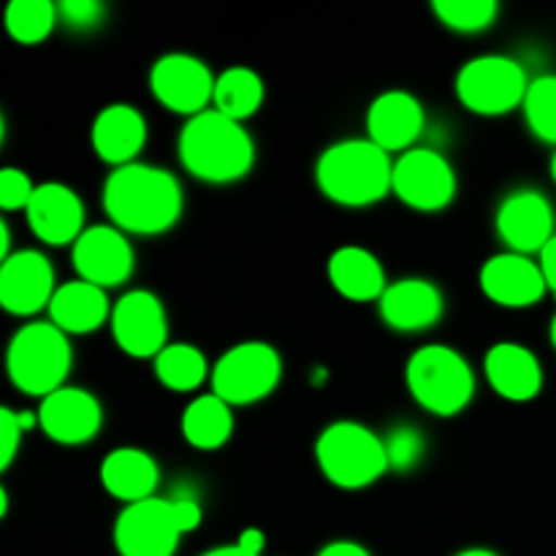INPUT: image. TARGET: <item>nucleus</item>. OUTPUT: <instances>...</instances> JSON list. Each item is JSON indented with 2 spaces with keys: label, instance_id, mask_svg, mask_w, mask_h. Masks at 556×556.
I'll list each match as a JSON object with an SVG mask.
<instances>
[{
  "label": "nucleus",
  "instance_id": "72a5a7b5",
  "mask_svg": "<svg viewBox=\"0 0 556 556\" xmlns=\"http://www.w3.org/2000/svg\"><path fill=\"white\" fill-rule=\"evenodd\" d=\"M58 11L60 20L68 27H74V30H92L106 16V5L98 3V0H63Z\"/></svg>",
  "mask_w": 556,
  "mask_h": 556
},
{
  "label": "nucleus",
  "instance_id": "6e6552de",
  "mask_svg": "<svg viewBox=\"0 0 556 556\" xmlns=\"http://www.w3.org/2000/svg\"><path fill=\"white\" fill-rule=\"evenodd\" d=\"M212 394L228 405H253L266 400L282 380V358L269 342H239L212 367Z\"/></svg>",
  "mask_w": 556,
  "mask_h": 556
},
{
  "label": "nucleus",
  "instance_id": "4468645a",
  "mask_svg": "<svg viewBox=\"0 0 556 556\" xmlns=\"http://www.w3.org/2000/svg\"><path fill=\"white\" fill-rule=\"evenodd\" d=\"M71 261L79 271V280L92 282L103 291L128 282L136 264L128 237L114 226L85 228V233L74 242Z\"/></svg>",
  "mask_w": 556,
  "mask_h": 556
},
{
  "label": "nucleus",
  "instance_id": "b1692460",
  "mask_svg": "<svg viewBox=\"0 0 556 556\" xmlns=\"http://www.w3.org/2000/svg\"><path fill=\"white\" fill-rule=\"evenodd\" d=\"M101 483L114 500L134 505L155 497V489L161 483V467H157L155 456L141 448H114L101 462Z\"/></svg>",
  "mask_w": 556,
  "mask_h": 556
},
{
  "label": "nucleus",
  "instance_id": "7c9ffc66",
  "mask_svg": "<svg viewBox=\"0 0 556 556\" xmlns=\"http://www.w3.org/2000/svg\"><path fill=\"white\" fill-rule=\"evenodd\" d=\"M521 109L532 134L541 141L556 144V74L532 79Z\"/></svg>",
  "mask_w": 556,
  "mask_h": 556
},
{
  "label": "nucleus",
  "instance_id": "5701e85b",
  "mask_svg": "<svg viewBox=\"0 0 556 556\" xmlns=\"http://www.w3.org/2000/svg\"><path fill=\"white\" fill-rule=\"evenodd\" d=\"M106 320H112L106 291L85 280H71L60 286L49 304V324H54L65 334H92Z\"/></svg>",
  "mask_w": 556,
  "mask_h": 556
},
{
  "label": "nucleus",
  "instance_id": "393cba45",
  "mask_svg": "<svg viewBox=\"0 0 556 556\" xmlns=\"http://www.w3.org/2000/svg\"><path fill=\"white\" fill-rule=\"evenodd\" d=\"M329 282L351 302H375L386 293V271L369 250L345 244L329 258Z\"/></svg>",
  "mask_w": 556,
  "mask_h": 556
},
{
  "label": "nucleus",
  "instance_id": "a19ab883",
  "mask_svg": "<svg viewBox=\"0 0 556 556\" xmlns=\"http://www.w3.org/2000/svg\"><path fill=\"white\" fill-rule=\"evenodd\" d=\"M456 556H500V554L489 552V548H467V552H459Z\"/></svg>",
  "mask_w": 556,
  "mask_h": 556
},
{
  "label": "nucleus",
  "instance_id": "bb28decb",
  "mask_svg": "<svg viewBox=\"0 0 556 556\" xmlns=\"http://www.w3.org/2000/svg\"><path fill=\"white\" fill-rule=\"evenodd\" d=\"M264 79L255 74L248 65H231L223 71L215 81V98H212V109L226 117L244 123L253 117L264 103Z\"/></svg>",
  "mask_w": 556,
  "mask_h": 556
},
{
  "label": "nucleus",
  "instance_id": "4c0bfd02",
  "mask_svg": "<svg viewBox=\"0 0 556 556\" xmlns=\"http://www.w3.org/2000/svg\"><path fill=\"white\" fill-rule=\"evenodd\" d=\"M318 556H372L362 543H353V541H334L329 546L320 548Z\"/></svg>",
  "mask_w": 556,
  "mask_h": 556
},
{
  "label": "nucleus",
  "instance_id": "7ed1b4c3",
  "mask_svg": "<svg viewBox=\"0 0 556 556\" xmlns=\"http://www.w3.org/2000/svg\"><path fill=\"white\" fill-rule=\"evenodd\" d=\"M394 163L369 139H345L326 147L315 163L320 193L340 206H369L391 193Z\"/></svg>",
  "mask_w": 556,
  "mask_h": 556
},
{
  "label": "nucleus",
  "instance_id": "c9c22d12",
  "mask_svg": "<svg viewBox=\"0 0 556 556\" xmlns=\"http://www.w3.org/2000/svg\"><path fill=\"white\" fill-rule=\"evenodd\" d=\"M172 505H174V516H177V525L179 530H182V535L199 530L201 519H204V510H201L199 500H195L193 494H177V497L172 500Z\"/></svg>",
  "mask_w": 556,
  "mask_h": 556
},
{
  "label": "nucleus",
  "instance_id": "cd10ccee",
  "mask_svg": "<svg viewBox=\"0 0 556 556\" xmlns=\"http://www.w3.org/2000/svg\"><path fill=\"white\" fill-rule=\"evenodd\" d=\"M155 378L168 391L188 394V391L199 389L206 378H212V369L199 348L188 345V342H172L157 353Z\"/></svg>",
  "mask_w": 556,
  "mask_h": 556
},
{
  "label": "nucleus",
  "instance_id": "c756f323",
  "mask_svg": "<svg viewBox=\"0 0 556 556\" xmlns=\"http://www.w3.org/2000/svg\"><path fill=\"white\" fill-rule=\"evenodd\" d=\"M434 16L456 33H481L500 14L497 0H434Z\"/></svg>",
  "mask_w": 556,
  "mask_h": 556
},
{
  "label": "nucleus",
  "instance_id": "9d476101",
  "mask_svg": "<svg viewBox=\"0 0 556 556\" xmlns=\"http://www.w3.org/2000/svg\"><path fill=\"white\" fill-rule=\"evenodd\" d=\"M179 541L182 530L172 500L150 497L125 505L114 521V546L119 556H174Z\"/></svg>",
  "mask_w": 556,
  "mask_h": 556
},
{
  "label": "nucleus",
  "instance_id": "58836bf2",
  "mask_svg": "<svg viewBox=\"0 0 556 556\" xmlns=\"http://www.w3.org/2000/svg\"><path fill=\"white\" fill-rule=\"evenodd\" d=\"M239 546L244 548V552L248 554H253V556H261L264 554V546H266V535L261 530H255V527H248V530L242 532V535H239Z\"/></svg>",
  "mask_w": 556,
  "mask_h": 556
},
{
  "label": "nucleus",
  "instance_id": "6ab92c4d",
  "mask_svg": "<svg viewBox=\"0 0 556 556\" xmlns=\"http://www.w3.org/2000/svg\"><path fill=\"white\" fill-rule=\"evenodd\" d=\"M424 125L427 114L421 101L407 90L380 92L367 109V139L389 155L413 150L418 136L424 134Z\"/></svg>",
  "mask_w": 556,
  "mask_h": 556
},
{
  "label": "nucleus",
  "instance_id": "f3484780",
  "mask_svg": "<svg viewBox=\"0 0 556 556\" xmlns=\"http://www.w3.org/2000/svg\"><path fill=\"white\" fill-rule=\"evenodd\" d=\"M36 416L43 434L60 445L90 443L103 427L101 402L90 391L71 389V386L43 396Z\"/></svg>",
  "mask_w": 556,
  "mask_h": 556
},
{
  "label": "nucleus",
  "instance_id": "20e7f679",
  "mask_svg": "<svg viewBox=\"0 0 556 556\" xmlns=\"http://www.w3.org/2000/svg\"><path fill=\"white\" fill-rule=\"evenodd\" d=\"M74 364V351L65 331L49 320H33L22 326L9 342L5 369L22 394L49 396L65 386Z\"/></svg>",
  "mask_w": 556,
  "mask_h": 556
},
{
  "label": "nucleus",
  "instance_id": "412c9836",
  "mask_svg": "<svg viewBox=\"0 0 556 556\" xmlns=\"http://www.w3.org/2000/svg\"><path fill=\"white\" fill-rule=\"evenodd\" d=\"M489 386L508 402H530L543 389V367L521 342H497L483 358Z\"/></svg>",
  "mask_w": 556,
  "mask_h": 556
},
{
  "label": "nucleus",
  "instance_id": "a878e982",
  "mask_svg": "<svg viewBox=\"0 0 556 556\" xmlns=\"http://www.w3.org/2000/svg\"><path fill=\"white\" fill-rule=\"evenodd\" d=\"M233 413L217 394L195 396L182 413V438L199 451H217L231 440Z\"/></svg>",
  "mask_w": 556,
  "mask_h": 556
},
{
  "label": "nucleus",
  "instance_id": "c85d7f7f",
  "mask_svg": "<svg viewBox=\"0 0 556 556\" xmlns=\"http://www.w3.org/2000/svg\"><path fill=\"white\" fill-rule=\"evenodd\" d=\"M60 20L58 5L49 0H11L5 9V30L16 43H41Z\"/></svg>",
  "mask_w": 556,
  "mask_h": 556
},
{
  "label": "nucleus",
  "instance_id": "2f4dec72",
  "mask_svg": "<svg viewBox=\"0 0 556 556\" xmlns=\"http://www.w3.org/2000/svg\"><path fill=\"white\" fill-rule=\"evenodd\" d=\"M386 454H389V470L410 472L421 465L427 443L416 427L402 424V427L391 429L389 438H386Z\"/></svg>",
  "mask_w": 556,
  "mask_h": 556
},
{
  "label": "nucleus",
  "instance_id": "79ce46f5",
  "mask_svg": "<svg viewBox=\"0 0 556 556\" xmlns=\"http://www.w3.org/2000/svg\"><path fill=\"white\" fill-rule=\"evenodd\" d=\"M548 334H552V345H554V351H556V315L552 318V331H548Z\"/></svg>",
  "mask_w": 556,
  "mask_h": 556
},
{
  "label": "nucleus",
  "instance_id": "0eeeda50",
  "mask_svg": "<svg viewBox=\"0 0 556 556\" xmlns=\"http://www.w3.org/2000/svg\"><path fill=\"white\" fill-rule=\"evenodd\" d=\"M456 98L462 106L481 117H500L525 106L530 76L525 65L505 54H481L462 65L456 74Z\"/></svg>",
  "mask_w": 556,
  "mask_h": 556
},
{
  "label": "nucleus",
  "instance_id": "dca6fc26",
  "mask_svg": "<svg viewBox=\"0 0 556 556\" xmlns=\"http://www.w3.org/2000/svg\"><path fill=\"white\" fill-rule=\"evenodd\" d=\"M478 282H481V291L489 302L510 309L532 307L548 293V282L541 264L532 261L530 255L510 253V250L492 255L481 266Z\"/></svg>",
  "mask_w": 556,
  "mask_h": 556
},
{
  "label": "nucleus",
  "instance_id": "e433bc0d",
  "mask_svg": "<svg viewBox=\"0 0 556 556\" xmlns=\"http://www.w3.org/2000/svg\"><path fill=\"white\" fill-rule=\"evenodd\" d=\"M538 264H541L543 275H546V282H548V293H554L556 299V233L552 242L543 248L541 258H538Z\"/></svg>",
  "mask_w": 556,
  "mask_h": 556
},
{
  "label": "nucleus",
  "instance_id": "423d86ee",
  "mask_svg": "<svg viewBox=\"0 0 556 556\" xmlns=\"http://www.w3.org/2000/svg\"><path fill=\"white\" fill-rule=\"evenodd\" d=\"M320 472L334 486L364 489L389 472L386 440L356 421H337L320 432L315 443Z\"/></svg>",
  "mask_w": 556,
  "mask_h": 556
},
{
  "label": "nucleus",
  "instance_id": "39448f33",
  "mask_svg": "<svg viewBox=\"0 0 556 556\" xmlns=\"http://www.w3.org/2000/svg\"><path fill=\"white\" fill-rule=\"evenodd\" d=\"M405 383L418 407L440 418L459 416L476 396V375L456 348L424 345L407 358Z\"/></svg>",
  "mask_w": 556,
  "mask_h": 556
},
{
  "label": "nucleus",
  "instance_id": "f704fd0d",
  "mask_svg": "<svg viewBox=\"0 0 556 556\" xmlns=\"http://www.w3.org/2000/svg\"><path fill=\"white\" fill-rule=\"evenodd\" d=\"M22 434H25V427L20 421V413H14L11 407H3L0 410V470H9L11 462L16 459Z\"/></svg>",
  "mask_w": 556,
  "mask_h": 556
},
{
  "label": "nucleus",
  "instance_id": "4be33fe9",
  "mask_svg": "<svg viewBox=\"0 0 556 556\" xmlns=\"http://www.w3.org/2000/svg\"><path fill=\"white\" fill-rule=\"evenodd\" d=\"M90 141L96 155L114 168L136 163V155L147 144V123L130 103H112L101 109L92 123Z\"/></svg>",
  "mask_w": 556,
  "mask_h": 556
},
{
  "label": "nucleus",
  "instance_id": "ea45409f",
  "mask_svg": "<svg viewBox=\"0 0 556 556\" xmlns=\"http://www.w3.org/2000/svg\"><path fill=\"white\" fill-rule=\"evenodd\" d=\"M201 556H253L244 552L239 543H233V546H220V548H212V552H204Z\"/></svg>",
  "mask_w": 556,
  "mask_h": 556
},
{
  "label": "nucleus",
  "instance_id": "ddd939ff",
  "mask_svg": "<svg viewBox=\"0 0 556 556\" xmlns=\"http://www.w3.org/2000/svg\"><path fill=\"white\" fill-rule=\"evenodd\" d=\"M554 223L552 201L541 190L532 188H521L505 195L494 215L500 239L510 253L519 255H541L543 248L554 239Z\"/></svg>",
  "mask_w": 556,
  "mask_h": 556
},
{
  "label": "nucleus",
  "instance_id": "a211bd4d",
  "mask_svg": "<svg viewBox=\"0 0 556 556\" xmlns=\"http://www.w3.org/2000/svg\"><path fill=\"white\" fill-rule=\"evenodd\" d=\"M25 215L30 231L43 244H74L85 233V204L63 182L36 185Z\"/></svg>",
  "mask_w": 556,
  "mask_h": 556
},
{
  "label": "nucleus",
  "instance_id": "2eb2a0df",
  "mask_svg": "<svg viewBox=\"0 0 556 556\" xmlns=\"http://www.w3.org/2000/svg\"><path fill=\"white\" fill-rule=\"evenodd\" d=\"M54 291V269L38 250H16L0 266V307L11 315H36L49 309Z\"/></svg>",
  "mask_w": 556,
  "mask_h": 556
},
{
  "label": "nucleus",
  "instance_id": "aec40b11",
  "mask_svg": "<svg viewBox=\"0 0 556 556\" xmlns=\"http://www.w3.org/2000/svg\"><path fill=\"white\" fill-rule=\"evenodd\" d=\"M380 318L389 329L394 331H424L432 329L443 318V293L432 280L421 277H407L396 280L386 288V293L378 302Z\"/></svg>",
  "mask_w": 556,
  "mask_h": 556
},
{
  "label": "nucleus",
  "instance_id": "37998d69",
  "mask_svg": "<svg viewBox=\"0 0 556 556\" xmlns=\"http://www.w3.org/2000/svg\"><path fill=\"white\" fill-rule=\"evenodd\" d=\"M552 179L556 182V152H554V157H552Z\"/></svg>",
  "mask_w": 556,
  "mask_h": 556
},
{
  "label": "nucleus",
  "instance_id": "f03ea898",
  "mask_svg": "<svg viewBox=\"0 0 556 556\" xmlns=\"http://www.w3.org/2000/svg\"><path fill=\"white\" fill-rule=\"evenodd\" d=\"M177 150L185 172L210 185L237 182L255 163V144L244 125L215 109L185 123Z\"/></svg>",
  "mask_w": 556,
  "mask_h": 556
},
{
  "label": "nucleus",
  "instance_id": "f257e3e1",
  "mask_svg": "<svg viewBox=\"0 0 556 556\" xmlns=\"http://www.w3.org/2000/svg\"><path fill=\"white\" fill-rule=\"evenodd\" d=\"M182 188L166 168L128 163L109 174L103 185V212L114 228L136 237H157L177 226L182 215Z\"/></svg>",
  "mask_w": 556,
  "mask_h": 556
},
{
  "label": "nucleus",
  "instance_id": "473e14b6",
  "mask_svg": "<svg viewBox=\"0 0 556 556\" xmlns=\"http://www.w3.org/2000/svg\"><path fill=\"white\" fill-rule=\"evenodd\" d=\"M33 193H36V185L30 182L27 172L14 166H5L3 172H0V210H27Z\"/></svg>",
  "mask_w": 556,
  "mask_h": 556
},
{
  "label": "nucleus",
  "instance_id": "1a4fd4ad",
  "mask_svg": "<svg viewBox=\"0 0 556 556\" xmlns=\"http://www.w3.org/2000/svg\"><path fill=\"white\" fill-rule=\"evenodd\" d=\"M391 193L416 212H440L454 201L456 172L443 152L413 147L394 161Z\"/></svg>",
  "mask_w": 556,
  "mask_h": 556
},
{
  "label": "nucleus",
  "instance_id": "9b49d317",
  "mask_svg": "<svg viewBox=\"0 0 556 556\" xmlns=\"http://www.w3.org/2000/svg\"><path fill=\"white\" fill-rule=\"evenodd\" d=\"M215 81L210 65L193 54H163L150 71V90L163 109L182 117L206 112L215 98Z\"/></svg>",
  "mask_w": 556,
  "mask_h": 556
},
{
  "label": "nucleus",
  "instance_id": "f8f14e48",
  "mask_svg": "<svg viewBox=\"0 0 556 556\" xmlns=\"http://www.w3.org/2000/svg\"><path fill=\"white\" fill-rule=\"evenodd\" d=\"M112 337L130 358H157L168 345V320L161 299L150 291H128L112 304Z\"/></svg>",
  "mask_w": 556,
  "mask_h": 556
}]
</instances>
